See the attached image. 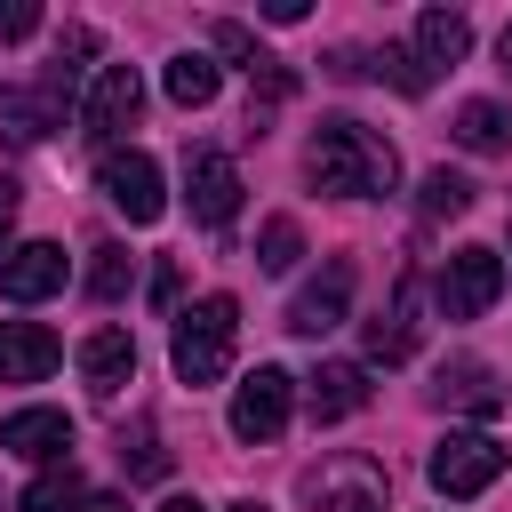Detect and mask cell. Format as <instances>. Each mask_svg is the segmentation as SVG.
I'll return each instance as SVG.
<instances>
[{
    "mask_svg": "<svg viewBox=\"0 0 512 512\" xmlns=\"http://www.w3.org/2000/svg\"><path fill=\"white\" fill-rule=\"evenodd\" d=\"M304 168H312V184H320V192H336V200H376V192H392L400 152L384 144V128H368V120L336 112V120H320V136H312Z\"/></svg>",
    "mask_w": 512,
    "mask_h": 512,
    "instance_id": "6da1fadb",
    "label": "cell"
},
{
    "mask_svg": "<svg viewBox=\"0 0 512 512\" xmlns=\"http://www.w3.org/2000/svg\"><path fill=\"white\" fill-rule=\"evenodd\" d=\"M232 336H240V304H232V296H200L192 312H176V344H168L176 376H184L192 392L216 384V376L232 368Z\"/></svg>",
    "mask_w": 512,
    "mask_h": 512,
    "instance_id": "7a4b0ae2",
    "label": "cell"
},
{
    "mask_svg": "<svg viewBox=\"0 0 512 512\" xmlns=\"http://www.w3.org/2000/svg\"><path fill=\"white\" fill-rule=\"evenodd\" d=\"M288 392H296V376L288 368H248L240 376V392H232V440H248V448H264V440H280L288 432Z\"/></svg>",
    "mask_w": 512,
    "mask_h": 512,
    "instance_id": "3957f363",
    "label": "cell"
},
{
    "mask_svg": "<svg viewBox=\"0 0 512 512\" xmlns=\"http://www.w3.org/2000/svg\"><path fill=\"white\" fill-rule=\"evenodd\" d=\"M96 184H104V200L128 216V224H160V208H168V192H160V160L152 152H104V168H96Z\"/></svg>",
    "mask_w": 512,
    "mask_h": 512,
    "instance_id": "277c9868",
    "label": "cell"
},
{
    "mask_svg": "<svg viewBox=\"0 0 512 512\" xmlns=\"http://www.w3.org/2000/svg\"><path fill=\"white\" fill-rule=\"evenodd\" d=\"M496 296H504V256L496 248H456L440 264V312L448 320H480Z\"/></svg>",
    "mask_w": 512,
    "mask_h": 512,
    "instance_id": "5b68a950",
    "label": "cell"
},
{
    "mask_svg": "<svg viewBox=\"0 0 512 512\" xmlns=\"http://www.w3.org/2000/svg\"><path fill=\"white\" fill-rule=\"evenodd\" d=\"M496 472H504V448H496L488 432H448V440L432 448V488H440V496H480Z\"/></svg>",
    "mask_w": 512,
    "mask_h": 512,
    "instance_id": "8992f818",
    "label": "cell"
},
{
    "mask_svg": "<svg viewBox=\"0 0 512 512\" xmlns=\"http://www.w3.org/2000/svg\"><path fill=\"white\" fill-rule=\"evenodd\" d=\"M384 464H368V456H328L320 472H312V504L320 512H384Z\"/></svg>",
    "mask_w": 512,
    "mask_h": 512,
    "instance_id": "52a82bcc",
    "label": "cell"
},
{
    "mask_svg": "<svg viewBox=\"0 0 512 512\" xmlns=\"http://www.w3.org/2000/svg\"><path fill=\"white\" fill-rule=\"evenodd\" d=\"M136 112H144V80H136V64H104L96 88H88V104H80V128L112 144L120 128H136Z\"/></svg>",
    "mask_w": 512,
    "mask_h": 512,
    "instance_id": "ba28073f",
    "label": "cell"
},
{
    "mask_svg": "<svg viewBox=\"0 0 512 512\" xmlns=\"http://www.w3.org/2000/svg\"><path fill=\"white\" fill-rule=\"evenodd\" d=\"M184 200H192V216H200L208 232H224V224L240 216V168H232L224 152H192V160H184Z\"/></svg>",
    "mask_w": 512,
    "mask_h": 512,
    "instance_id": "9c48e42d",
    "label": "cell"
},
{
    "mask_svg": "<svg viewBox=\"0 0 512 512\" xmlns=\"http://www.w3.org/2000/svg\"><path fill=\"white\" fill-rule=\"evenodd\" d=\"M344 304H352V264H344V256H328V264H320V280H304V288H296L288 328H296V336H328V328L344 320Z\"/></svg>",
    "mask_w": 512,
    "mask_h": 512,
    "instance_id": "30bf717a",
    "label": "cell"
},
{
    "mask_svg": "<svg viewBox=\"0 0 512 512\" xmlns=\"http://www.w3.org/2000/svg\"><path fill=\"white\" fill-rule=\"evenodd\" d=\"M64 104H72V88H64V80H40V88H0V136H8V144H40V136L64 120Z\"/></svg>",
    "mask_w": 512,
    "mask_h": 512,
    "instance_id": "8fae6325",
    "label": "cell"
},
{
    "mask_svg": "<svg viewBox=\"0 0 512 512\" xmlns=\"http://www.w3.org/2000/svg\"><path fill=\"white\" fill-rule=\"evenodd\" d=\"M56 288H64V248H56V240L8 248V264H0V296H8V304H40V296H56Z\"/></svg>",
    "mask_w": 512,
    "mask_h": 512,
    "instance_id": "7c38bea8",
    "label": "cell"
},
{
    "mask_svg": "<svg viewBox=\"0 0 512 512\" xmlns=\"http://www.w3.org/2000/svg\"><path fill=\"white\" fill-rule=\"evenodd\" d=\"M0 448L8 456H32V464H64L72 416L64 408H16V416H0Z\"/></svg>",
    "mask_w": 512,
    "mask_h": 512,
    "instance_id": "4fadbf2b",
    "label": "cell"
},
{
    "mask_svg": "<svg viewBox=\"0 0 512 512\" xmlns=\"http://www.w3.org/2000/svg\"><path fill=\"white\" fill-rule=\"evenodd\" d=\"M56 360H64L56 328H40V320H0V384H40Z\"/></svg>",
    "mask_w": 512,
    "mask_h": 512,
    "instance_id": "5bb4252c",
    "label": "cell"
},
{
    "mask_svg": "<svg viewBox=\"0 0 512 512\" xmlns=\"http://www.w3.org/2000/svg\"><path fill=\"white\" fill-rule=\"evenodd\" d=\"M80 376H88L96 400H120V384L136 376V336H128V328H88V344H80Z\"/></svg>",
    "mask_w": 512,
    "mask_h": 512,
    "instance_id": "9a60e30c",
    "label": "cell"
},
{
    "mask_svg": "<svg viewBox=\"0 0 512 512\" xmlns=\"http://www.w3.org/2000/svg\"><path fill=\"white\" fill-rule=\"evenodd\" d=\"M368 352H376L384 368L416 352V272H400V288H392V312H376V320H368Z\"/></svg>",
    "mask_w": 512,
    "mask_h": 512,
    "instance_id": "2e32d148",
    "label": "cell"
},
{
    "mask_svg": "<svg viewBox=\"0 0 512 512\" xmlns=\"http://www.w3.org/2000/svg\"><path fill=\"white\" fill-rule=\"evenodd\" d=\"M368 408V368L360 360H328L320 376H312V416L320 424H344V416H360Z\"/></svg>",
    "mask_w": 512,
    "mask_h": 512,
    "instance_id": "e0dca14e",
    "label": "cell"
},
{
    "mask_svg": "<svg viewBox=\"0 0 512 512\" xmlns=\"http://www.w3.org/2000/svg\"><path fill=\"white\" fill-rule=\"evenodd\" d=\"M464 48H472V24H464L456 8H424V16H416V64H424V72L464 64Z\"/></svg>",
    "mask_w": 512,
    "mask_h": 512,
    "instance_id": "ac0fdd59",
    "label": "cell"
},
{
    "mask_svg": "<svg viewBox=\"0 0 512 512\" xmlns=\"http://www.w3.org/2000/svg\"><path fill=\"white\" fill-rule=\"evenodd\" d=\"M216 88H224V72H216V56H200V48H184V56L168 64V104H184V112H200V104H216Z\"/></svg>",
    "mask_w": 512,
    "mask_h": 512,
    "instance_id": "d6986e66",
    "label": "cell"
},
{
    "mask_svg": "<svg viewBox=\"0 0 512 512\" xmlns=\"http://www.w3.org/2000/svg\"><path fill=\"white\" fill-rule=\"evenodd\" d=\"M464 152H504L512 144V120L488 104V96H472V104H456V128H448Z\"/></svg>",
    "mask_w": 512,
    "mask_h": 512,
    "instance_id": "ffe728a7",
    "label": "cell"
},
{
    "mask_svg": "<svg viewBox=\"0 0 512 512\" xmlns=\"http://www.w3.org/2000/svg\"><path fill=\"white\" fill-rule=\"evenodd\" d=\"M72 504H88V496H80V472H72V456H64V464H48V472L24 488V512H72Z\"/></svg>",
    "mask_w": 512,
    "mask_h": 512,
    "instance_id": "44dd1931",
    "label": "cell"
},
{
    "mask_svg": "<svg viewBox=\"0 0 512 512\" xmlns=\"http://www.w3.org/2000/svg\"><path fill=\"white\" fill-rule=\"evenodd\" d=\"M128 288H136V256H128V248H96V264H88V296H96V304H120Z\"/></svg>",
    "mask_w": 512,
    "mask_h": 512,
    "instance_id": "7402d4cb",
    "label": "cell"
},
{
    "mask_svg": "<svg viewBox=\"0 0 512 512\" xmlns=\"http://www.w3.org/2000/svg\"><path fill=\"white\" fill-rule=\"evenodd\" d=\"M472 192H480L472 176H456V168H432L416 200H424V216H464V208H472Z\"/></svg>",
    "mask_w": 512,
    "mask_h": 512,
    "instance_id": "603a6c76",
    "label": "cell"
},
{
    "mask_svg": "<svg viewBox=\"0 0 512 512\" xmlns=\"http://www.w3.org/2000/svg\"><path fill=\"white\" fill-rule=\"evenodd\" d=\"M296 256H304L296 216H272V224H264V240H256V272H296Z\"/></svg>",
    "mask_w": 512,
    "mask_h": 512,
    "instance_id": "cb8c5ba5",
    "label": "cell"
},
{
    "mask_svg": "<svg viewBox=\"0 0 512 512\" xmlns=\"http://www.w3.org/2000/svg\"><path fill=\"white\" fill-rule=\"evenodd\" d=\"M376 72H384L400 96H424V88H432V72L416 64V48H384V56H376Z\"/></svg>",
    "mask_w": 512,
    "mask_h": 512,
    "instance_id": "d4e9b609",
    "label": "cell"
},
{
    "mask_svg": "<svg viewBox=\"0 0 512 512\" xmlns=\"http://www.w3.org/2000/svg\"><path fill=\"white\" fill-rule=\"evenodd\" d=\"M216 48H224L232 64H248V72H256V64H272V56L256 48V32H248V24H216Z\"/></svg>",
    "mask_w": 512,
    "mask_h": 512,
    "instance_id": "484cf974",
    "label": "cell"
},
{
    "mask_svg": "<svg viewBox=\"0 0 512 512\" xmlns=\"http://www.w3.org/2000/svg\"><path fill=\"white\" fill-rule=\"evenodd\" d=\"M24 32H40V8L32 0H0V40H24Z\"/></svg>",
    "mask_w": 512,
    "mask_h": 512,
    "instance_id": "4316f807",
    "label": "cell"
},
{
    "mask_svg": "<svg viewBox=\"0 0 512 512\" xmlns=\"http://www.w3.org/2000/svg\"><path fill=\"white\" fill-rule=\"evenodd\" d=\"M176 288H184V272H176V264H160V272H152V304L168 312V304H176Z\"/></svg>",
    "mask_w": 512,
    "mask_h": 512,
    "instance_id": "83f0119b",
    "label": "cell"
},
{
    "mask_svg": "<svg viewBox=\"0 0 512 512\" xmlns=\"http://www.w3.org/2000/svg\"><path fill=\"white\" fill-rule=\"evenodd\" d=\"M16 208H24V184H16V176H0V240H8V224H16Z\"/></svg>",
    "mask_w": 512,
    "mask_h": 512,
    "instance_id": "f1b7e54d",
    "label": "cell"
},
{
    "mask_svg": "<svg viewBox=\"0 0 512 512\" xmlns=\"http://www.w3.org/2000/svg\"><path fill=\"white\" fill-rule=\"evenodd\" d=\"M496 64H504V80H512V24H504V40H496Z\"/></svg>",
    "mask_w": 512,
    "mask_h": 512,
    "instance_id": "f546056e",
    "label": "cell"
},
{
    "mask_svg": "<svg viewBox=\"0 0 512 512\" xmlns=\"http://www.w3.org/2000/svg\"><path fill=\"white\" fill-rule=\"evenodd\" d=\"M80 512H128V504H120V496H88Z\"/></svg>",
    "mask_w": 512,
    "mask_h": 512,
    "instance_id": "4dcf8cb0",
    "label": "cell"
},
{
    "mask_svg": "<svg viewBox=\"0 0 512 512\" xmlns=\"http://www.w3.org/2000/svg\"><path fill=\"white\" fill-rule=\"evenodd\" d=\"M160 512H208V504H200V496H168Z\"/></svg>",
    "mask_w": 512,
    "mask_h": 512,
    "instance_id": "1f68e13d",
    "label": "cell"
},
{
    "mask_svg": "<svg viewBox=\"0 0 512 512\" xmlns=\"http://www.w3.org/2000/svg\"><path fill=\"white\" fill-rule=\"evenodd\" d=\"M232 512H264V504H232Z\"/></svg>",
    "mask_w": 512,
    "mask_h": 512,
    "instance_id": "d6a6232c",
    "label": "cell"
}]
</instances>
